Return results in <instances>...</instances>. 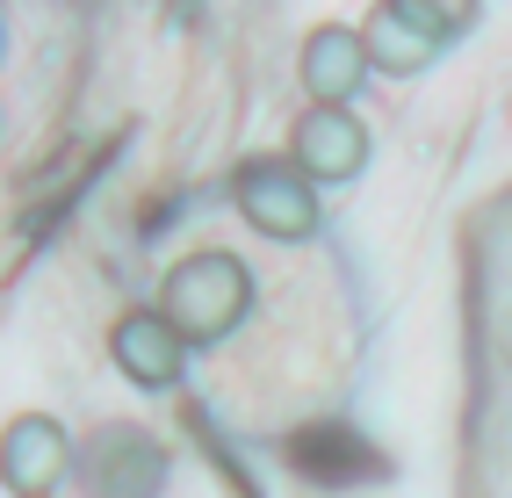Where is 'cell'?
<instances>
[{"mask_svg":"<svg viewBox=\"0 0 512 498\" xmlns=\"http://www.w3.org/2000/svg\"><path fill=\"white\" fill-rule=\"evenodd\" d=\"M188 340L174 332V318H166L159 304H145V311H123L116 325H109V361L123 369V383H138V390H174L181 376H188Z\"/></svg>","mask_w":512,"mask_h":498,"instance_id":"5","label":"cell"},{"mask_svg":"<svg viewBox=\"0 0 512 498\" xmlns=\"http://www.w3.org/2000/svg\"><path fill=\"white\" fill-rule=\"evenodd\" d=\"M159 311L174 318V332L188 347H217L224 332H238V318L253 311V268L238 253H224V246H202V253L166 268Z\"/></svg>","mask_w":512,"mask_h":498,"instance_id":"1","label":"cell"},{"mask_svg":"<svg viewBox=\"0 0 512 498\" xmlns=\"http://www.w3.org/2000/svg\"><path fill=\"white\" fill-rule=\"evenodd\" d=\"M231 203H238V217H246L260 239L296 246V239L318 231V188L303 181L289 159H246L231 174Z\"/></svg>","mask_w":512,"mask_h":498,"instance_id":"2","label":"cell"},{"mask_svg":"<svg viewBox=\"0 0 512 498\" xmlns=\"http://www.w3.org/2000/svg\"><path fill=\"white\" fill-rule=\"evenodd\" d=\"M289 166L311 188L325 181H354L368 166V123L354 109H303L296 130H289Z\"/></svg>","mask_w":512,"mask_h":498,"instance_id":"7","label":"cell"},{"mask_svg":"<svg viewBox=\"0 0 512 498\" xmlns=\"http://www.w3.org/2000/svg\"><path fill=\"white\" fill-rule=\"evenodd\" d=\"M455 29H462V15H440V8H426V0H383V8L361 22V44H368L375 73L404 80V73H426Z\"/></svg>","mask_w":512,"mask_h":498,"instance_id":"3","label":"cell"},{"mask_svg":"<svg viewBox=\"0 0 512 498\" xmlns=\"http://www.w3.org/2000/svg\"><path fill=\"white\" fill-rule=\"evenodd\" d=\"M368 73H375V65H368V44H361L354 22H318V29H303V44H296V80H303V94H311V109H354V94H361Z\"/></svg>","mask_w":512,"mask_h":498,"instance_id":"6","label":"cell"},{"mask_svg":"<svg viewBox=\"0 0 512 498\" xmlns=\"http://www.w3.org/2000/svg\"><path fill=\"white\" fill-rule=\"evenodd\" d=\"M65 470H73V434L51 412H22L0 426V484H8V498H58Z\"/></svg>","mask_w":512,"mask_h":498,"instance_id":"4","label":"cell"}]
</instances>
